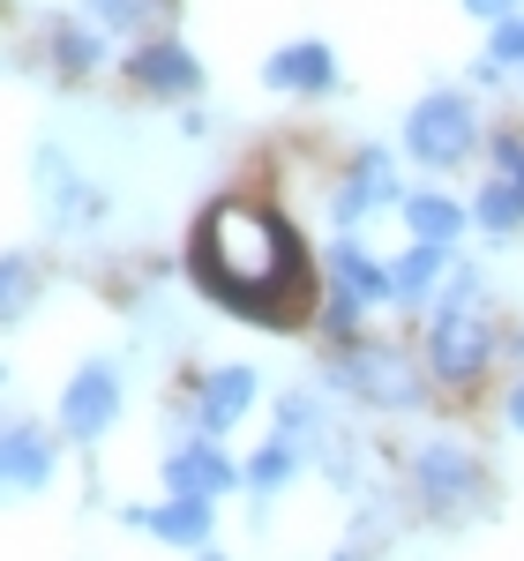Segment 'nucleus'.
Segmentation results:
<instances>
[{
	"mask_svg": "<svg viewBox=\"0 0 524 561\" xmlns=\"http://www.w3.org/2000/svg\"><path fill=\"white\" fill-rule=\"evenodd\" d=\"M195 270L225 307L255 314V322H285L307 300V255L293 225L262 203H218L195 232Z\"/></svg>",
	"mask_w": 524,
	"mask_h": 561,
	"instance_id": "obj_1",
	"label": "nucleus"
},
{
	"mask_svg": "<svg viewBox=\"0 0 524 561\" xmlns=\"http://www.w3.org/2000/svg\"><path fill=\"white\" fill-rule=\"evenodd\" d=\"M494 359V322H487V285L480 270H449V293L435 300V330H428V367L435 382H480Z\"/></svg>",
	"mask_w": 524,
	"mask_h": 561,
	"instance_id": "obj_2",
	"label": "nucleus"
},
{
	"mask_svg": "<svg viewBox=\"0 0 524 561\" xmlns=\"http://www.w3.org/2000/svg\"><path fill=\"white\" fill-rule=\"evenodd\" d=\"M472 142H480V121H472V98H465V90H435V98H420L412 121H405V158H420L428 173L465 165Z\"/></svg>",
	"mask_w": 524,
	"mask_h": 561,
	"instance_id": "obj_3",
	"label": "nucleus"
},
{
	"mask_svg": "<svg viewBox=\"0 0 524 561\" xmlns=\"http://www.w3.org/2000/svg\"><path fill=\"white\" fill-rule=\"evenodd\" d=\"M330 382L338 389H352L360 404H390V412H412V404H428L420 397V375L397 359L390 345H352L338 367H330Z\"/></svg>",
	"mask_w": 524,
	"mask_h": 561,
	"instance_id": "obj_4",
	"label": "nucleus"
},
{
	"mask_svg": "<svg viewBox=\"0 0 524 561\" xmlns=\"http://www.w3.org/2000/svg\"><path fill=\"white\" fill-rule=\"evenodd\" d=\"M412 479H420V502L435 510V517H457V510H472L480 502V457L472 449H457V442H428L420 457H412Z\"/></svg>",
	"mask_w": 524,
	"mask_h": 561,
	"instance_id": "obj_5",
	"label": "nucleus"
},
{
	"mask_svg": "<svg viewBox=\"0 0 524 561\" xmlns=\"http://www.w3.org/2000/svg\"><path fill=\"white\" fill-rule=\"evenodd\" d=\"M113 412H121V382H113V367H105V359H90L83 375L68 382V397H60V420H68L76 442H90V434L113 427Z\"/></svg>",
	"mask_w": 524,
	"mask_h": 561,
	"instance_id": "obj_6",
	"label": "nucleus"
},
{
	"mask_svg": "<svg viewBox=\"0 0 524 561\" xmlns=\"http://www.w3.org/2000/svg\"><path fill=\"white\" fill-rule=\"evenodd\" d=\"M262 83L293 90V98H322V90H338V60H330L322 38H300V45H285V53L262 60Z\"/></svg>",
	"mask_w": 524,
	"mask_h": 561,
	"instance_id": "obj_7",
	"label": "nucleus"
},
{
	"mask_svg": "<svg viewBox=\"0 0 524 561\" xmlns=\"http://www.w3.org/2000/svg\"><path fill=\"white\" fill-rule=\"evenodd\" d=\"M383 203H397V165L383 150H360L352 173L338 180V195H330V210H338V225H360V217L383 210Z\"/></svg>",
	"mask_w": 524,
	"mask_h": 561,
	"instance_id": "obj_8",
	"label": "nucleus"
},
{
	"mask_svg": "<svg viewBox=\"0 0 524 561\" xmlns=\"http://www.w3.org/2000/svg\"><path fill=\"white\" fill-rule=\"evenodd\" d=\"M128 76H135L143 90H158V98H187V90H203V68H195V53H187L180 38H150V45H135Z\"/></svg>",
	"mask_w": 524,
	"mask_h": 561,
	"instance_id": "obj_9",
	"label": "nucleus"
},
{
	"mask_svg": "<svg viewBox=\"0 0 524 561\" xmlns=\"http://www.w3.org/2000/svg\"><path fill=\"white\" fill-rule=\"evenodd\" d=\"M248 404H255V367H210L203 389H195V420H203V434L240 427Z\"/></svg>",
	"mask_w": 524,
	"mask_h": 561,
	"instance_id": "obj_10",
	"label": "nucleus"
},
{
	"mask_svg": "<svg viewBox=\"0 0 524 561\" xmlns=\"http://www.w3.org/2000/svg\"><path fill=\"white\" fill-rule=\"evenodd\" d=\"M166 479H173V494H210V502H218L240 472L225 465L218 442H187V449H173V457H166Z\"/></svg>",
	"mask_w": 524,
	"mask_h": 561,
	"instance_id": "obj_11",
	"label": "nucleus"
},
{
	"mask_svg": "<svg viewBox=\"0 0 524 561\" xmlns=\"http://www.w3.org/2000/svg\"><path fill=\"white\" fill-rule=\"evenodd\" d=\"M442 277H449V248H442V240H412V255L390 262V300L397 307H420Z\"/></svg>",
	"mask_w": 524,
	"mask_h": 561,
	"instance_id": "obj_12",
	"label": "nucleus"
},
{
	"mask_svg": "<svg viewBox=\"0 0 524 561\" xmlns=\"http://www.w3.org/2000/svg\"><path fill=\"white\" fill-rule=\"evenodd\" d=\"M135 524L173 539V547H203L210 539V494H173L166 510H135Z\"/></svg>",
	"mask_w": 524,
	"mask_h": 561,
	"instance_id": "obj_13",
	"label": "nucleus"
},
{
	"mask_svg": "<svg viewBox=\"0 0 524 561\" xmlns=\"http://www.w3.org/2000/svg\"><path fill=\"white\" fill-rule=\"evenodd\" d=\"M330 285H338L345 300L375 307V300H390V262H367L352 240H338V248H330Z\"/></svg>",
	"mask_w": 524,
	"mask_h": 561,
	"instance_id": "obj_14",
	"label": "nucleus"
},
{
	"mask_svg": "<svg viewBox=\"0 0 524 561\" xmlns=\"http://www.w3.org/2000/svg\"><path fill=\"white\" fill-rule=\"evenodd\" d=\"M53 472V449L38 427H8L0 434V486H38Z\"/></svg>",
	"mask_w": 524,
	"mask_h": 561,
	"instance_id": "obj_15",
	"label": "nucleus"
},
{
	"mask_svg": "<svg viewBox=\"0 0 524 561\" xmlns=\"http://www.w3.org/2000/svg\"><path fill=\"white\" fill-rule=\"evenodd\" d=\"M405 225H412V240H457L465 232V210L449 203V195H405Z\"/></svg>",
	"mask_w": 524,
	"mask_h": 561,
	"instance_id": "obj_16",
	"label": "nucleus"
},
{
	"mask_svg": "<svg viewBox=\"0 0 524 561\" xmlns=\"http://www.w3.org/2000/svg\"><path fill=\"white\" fill-rule=\"evenodd\" d=\"M293 472H300V442H293V434H277V442H262V449H255V465H248V486H255V494H277V486H285Z\"/></svg>",
	"mask_w": 524,
	"mask_h": 561,
	"instance_id": "obj_17",
	"label": "nucleus"
},
{
	"mask_svg": "<svg viewBox=\"0 0 524 561\" xmlns=\"http://www.w3.org/2000/svg\"><path fill=\"white\" fill-rule=\"evenodd\" d=\"M45 187H53L60 225H98V195H90L83 180H68V165H60V158H45Z\"/></svg>",
	"mask_w": 524,
	"mask_h": 561,
	"instance_id": "obj_18",
	"label": "nucleus"
},
{
	"mask_svg": "<svg viewBox=\"0 0 524 561\" xmlns=\"http://www.w3.org/2000/svg\"><path fill=\"white\" fill-rule=\"evenodd\" d=\"M472 217H480L487 232H517V225H524V195H517V187H510L502 173H494V180L480 187V203H472Z\"/></svg>",
	"mask_w": 524,
	"mask_h": 561,
	"instance_id": "obj_19",
	"label": "nucleus"
},
{
	"mask_svg": "<svg viewBox=\"0 0 524 561\" xmlns=\"http://www.w3.org/2000/svg\"><path fill=\"white\" fill-rule=\"evenodd\" d=\"M38 293V277H31V255H0V322L8 314H23Z\"/></svg>",
	"mask_w": 524,
	"mask_h": 561,
	"instance_id": "obj_20",
	"label": "nucleus"
},
{
	"mask_svg": "<svg viewBox=\"0 0 524 561\" xmlns=\"http://www.w3.org/2000/svg\"><path fill=\"white\" fill-rule=\"evenodd\" d=\"M494 173L524 195V135H494Z\"/></svg>",
	"mask_w": 524,
	"mask_h": 561,
	"instance_id": "obj_21",
	"label": "nucleus"
},
{
	"mask_svg": "<svg viewBox=\"0 0 524 561\" xmlns=\"http://www.w3.org/2000/svg\"><path fill=\"white\" fill-rule=\"evenodd\" d=\"M60 68H98V38L68 23V31H60Z\"/></svg>",
	"mask_w": 524,
	"mask_h": 561,
	"instance_id": "obj_22",
	"label": "nucleus"
},
{
	"mask_svg": "<svg viewBox=\"0 0 524 561\" xmlns=\"http://www.w3.org/2000/svg\"><path fill=\"white\" fill-rule=\"evenodd\" d=\"M494 60H502V68L517 60L524 68V15H502V23H494Z\"/></svg>",
	"mask_w": 524,
	"mask_h": 561,
	"instance_id": "obj_23",
	"label": "nucleus"
},
{
	"mask_svg": "<svg viewBox=\"0 0 524 561\" xmlns=\"http://www.w3.org/2000/svg\"><path fill=\"white\" fill-rule=\"evenodd\" d=\"M90 8H98L105 23H121V31H135V23H143V15L158 8V0H90Z\"/></svg>",
	"mask_w": 524,
	"mask_h": 561,
	"instance_id": "obj_24",
	"label": "nucleus"
},
{
	"mask_svg": "<svg viewBox=\"0 0 524 561\" xmlns=\"http://www.w3.org/2000/svg\"><path fill=\"white\" fill-rule=\"evenodd\" d=\"M465 8H472V15H480V23H502V15H517L524 0H465Z\"/></svg>",
	"mask_w": 524,
	"mask_h": 561,
	"instance_id": "obj_25",
	"label": "nucleus"
},
{
	"mask_svg": "<svg viewBox=\"0 0 524 561\" xmlns=\"http://www.w3.org/2000/svg\"><path fill=\"white\" fill-rule=\"evenodd\" d=\"M502 412H510V427H517V434H524V382H517V389H510V397H502Z\"/></svg>",
	"mask_w": 524,
	"mask_h": 561,
	"instance_id": "obj_26",
	"label": "nucleus"
}]
</instances>
